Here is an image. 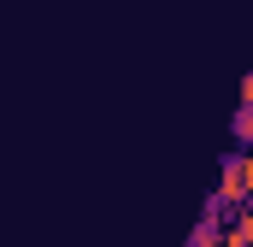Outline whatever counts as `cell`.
I'll use <instances>...</instances> for the list:
<instances>
[{"label":"cell","instance_id":"cell-1","mask_svg":"<svg viewBox=\"0 0 253 247\" xmlns=\"http://www.w3.org/2000/svg\"><path fill=\"white\" fill-rule=\"evenodd\" d=\"M212 200H218L224 212H242V206L253 200V153L248 147L224 159V177H218V194H212Z\"/></svg>","mask_w":253,"mask_h":247},{"label":"cell","instance_id":"cell-2","mask_svg":"<svg viewBox=\"0 0 253 247\" xmlns=\"http://www.w3.org/2000/svg\"><path fill=\"white\" fill-rule=\"evenodd\" d=\"M224 247H253V212H224Z\"/></svg>","mask_w":253,"mask_h":247},{"label":"cell","instance_id":"cell-3","mask_svg":"<svg viewBox=\"0 0 253 247\" xmlns=\"http://www.w3.org/2000/svg\"><path fill=\"white\" fill-rule=\"evenodd\" d=\"M189 247H224V218H200L189 230Z\"/></svg>","mask_w":253,"mask_h":247},{"label":"cell","instance_id":"cell-4","mask_svg":"<svg viewBox=\"0 0 253 247\" xmlns=\"http://www.w3.org/2000/svg\"><path fill=\"white\" fill-rule=\"evenodd\" d=\"M248 135H253V112L242 106V112H236V141H248Z\"/></svg>","mask_w":253,"mask_h":247}]
</instances>
